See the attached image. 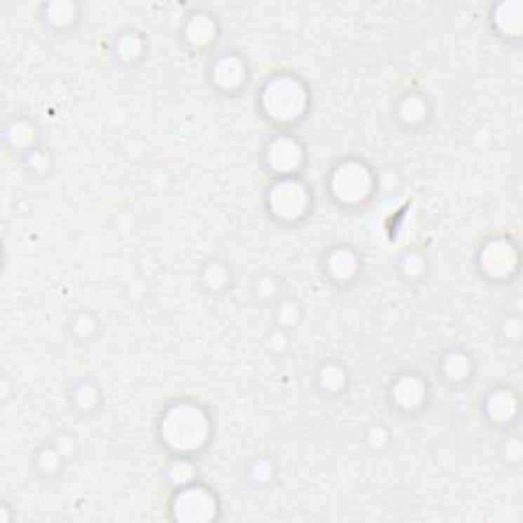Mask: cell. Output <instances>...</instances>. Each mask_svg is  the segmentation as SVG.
Returning a JSON list of instances; mask_svg holds the SVG:
<instances>
[{
	"label": "cell",
	"mask_w": 523,
	"mask_h": 523,
	"mask_svg": "<svg viewBox=\"0 0 523 523\" xmlns=\"http://www.w3.org/2000/svg\"><path fill=\"white\" fill-rule=\"evenodd\" d=\"M161 439L178 450V452H192L199 450L206 442L208 435V421L205 413L190 405V403H178L164 413V419L159 423Z\"/></svg>",
	"instance_id": "6da1fadb"
},
{
	"label": "cell",
	"mask_w": 523,
	"mask_h": 523,
	"mask_svg": "<svg viewBox=\"0 0 523 523\" xmlns=\"http://www.w3.org/2000/svg\"><path fill=\"white\" fill-rule=\"evenodd\" d=\"M305 91L300 82L291 76L274 78L262 94L266 113L276 121H293L305 109Z\"/></svg>",
	"instance_id": "7a4b0ae2"
},
{
	"label": "cell",
	"mask_w": 523,
	"mask_h": 523,
	"mask_svg": "<svg viewBox=\"0 0 523 523\" xmlns=\"http://www.w3.org/2000/svg\"><path fill=\"white\" fill-rule=\"evenodd\" d=\"M331 188L336 199L341 203H360L372 188V176L364 164L343 161L331 176Z\"/></svg>",
	"instance_id": "3957f363"
},
{
	"label": "cell",
	"mask_w": 523,
	"mask_h": 523,
	"mask_svg": "<svg viewBox=\"0 0 523 523\" xmlns=\"http://www.w3.org/2000/svg\"><path fill=\"white\" fill-rule=\"evenodd\" d=\"M172 511L183 522H208L215 519L217 501L203 486H183L174 497Z\"/></svg>",
	"instance_id": "277c9868"
},
{
	"label": "cell",
	"mask_w": 523,
	"mask_h": 523,
	"mask_svg": "<svg viewBox=\"0 0 523 523\" xmlns=\"http://www.w3.org/2000/svg\"><path fill=\"white\" fill-rule=\"evenodd\" d=\"M270 208L276 217L296 219L307 208V190L295 180H282L270 192Z\"/></svg>",
	"instance_id": "5b68a950"
},
{
	"label": "cell",
	"mask_w": 523,
	"mask_h": 523,
	"mask_svg": "<svg viewBox=\"0 0 523 523\" xmlns=\"http://www.w3.org/2000/svg\"><path fill=\"white\" fill-rule=\"evenodd\" d=\"M268 161L278 172H291L300 164V145L291 137H278L270 143Z\"/></svg>",
	"instance_id": "8992f818"
},
{
	"label": "cell",
	"mask_w": 523,
	"mask_h": 523,
	"mask_svg": "<svg viewBox=\"0 0 523 523\" xmlns=\"http://www.w3.org/2000/svg\"><path fill=\"white\" fill-rule=\"evenodd\" d=\"M428 392V387L417 378V376H403L395 383L392 397L399 407L403 409H415Z\"/></svg>",
	"instance_id": "52a82bcc"
},
{
	"label": "cell",
	"mask_w": 523,
	"mask_h": 523,
	"mask_svg": "<svg viewBox=\"0 0 523 523\" xmlns=\"http://www.w3.org/2000/svg\"><path fill=\"white\" fill-rule=\"evenodd\" d=\"M482 266L489 270L491 274H497V276H503V274L509 270V266L515 262V258L511 256V248L509 244L505 241H493L484 248V253H482Z\"/></svg>",
	"instance_id": "ba28073f"
},
{
	"label": "cell",
	"mask_w": 523,
	"mask_h": 523,
	"mask_svg": "<svg viewBox=\"0 0 523 523\" xmlns=\"http://www.w3.org/2000/svg\"><path fill=\"white\" fill-rule=\"evenodd\" d=\"M244 78H246L244 64L237 62L235 58H229L227 55V58H223V60L217 62V66H215V80H217L219 86L231 91L235 86H241Z\"/></svg>",
	"instance_id": "9c48e42d"
},
{
	"label": "cell",
	"mask_w": 523,
	"mask_h": 523,
	"mask_svg": "<svg viewBox=\"0 0 523 523\" xmlns=\"http://www.w3.org/2000/svg\"><path fill=\"white\" fill-rule=\"evenodd\" d=\"M327 268H329V272H331V276L336 280H350L354 276V272H356V268H358V260L354 258V253L350 250L338 248V250H333L329 253Z\"/></svg>",
	"instance_id": "30bf717a"
},
{
	"label": "cell",
	"mask_w": 523,
	"mask_h": 523,
	"mask_svg": "<svg viewBox=\"0 0 523 523\" xmlns=\"http://www.w3.org/2000/svg\"><path fill=\"white\" fill-rule=\"evenodd\" d=\"M6 139L13 147L19 150H33L35 147V127L33 123L25 121V119H15L8 127H6Z\"/></svg>",
	"instance_id": "8fae6325"
},
{
	"label": "cell",
	"mask_w": 523,
	"mask_h": 523,
	"mask_svg": "<svg viewBox=\"0 0 523 523\" xmlns=\"http://www.w3.org/2000/svg\"><path fill=\"white\" fill-rule=\"evenodd\" d=\"M444 374L448 380H464L470 372V362L464 354L452 352L444 358Z\"/></svg>",
	"instance_id": "7c38bea8"
},
{
	"label": "cell",
	"mask_w": 523,
	"mask_h": 523,
	"mask_svg": "<svg viewBox=\"0 0 523 523\" xmlns=\"http://www.w3.org/2000/svg\"><path fill=\"white\" fill-rule=\"evenodd\" d=\"M486 411L493 419L497 421H505L513 411H515V403H511V397L507 395V390H497L493 397H489V405Z\"/></svg>",
	"instance_id": "4fadbf2b"
},
{
	"label": "cell",
	"mask_w": 523,
	"mask_h": 523,
	"mask_svg": "<svg viewBox=\"0 0 523 523\" xmlns=\"http://www.w3.org/2000/svg\"><path fill=\"white\" fill-rule=\"evenodd\" d=\"M425 113H428L425 102L421 100V96H415V94L405 96V100L401 102V109H399V114H401L409 125H413V123H421V121L425 119Z\"/></svg>",
	"instance_id": "5bb4252c"
},
{
	"label": "cell",
	"mask_w": 523,
	"mask_h": 523,
	"mask_svg": "<svg viewBox=\"0 0 523 523\" xmlns=\"http://www.w3.org/2000/svg\"><path fill=\"white\" fill-rule=\"evenodd\" d=\"M188 37L192 39L194 46H205V44H208L215 37V29H213L211 19H206V17L192 19V23L188 27Z\"/></svg>",
	"instance_id": "9a60e30c"
},
{
	"label": "cell",
	"mask_w": 523,
	"mask_h": 523,
	"mask_svg": "<svg viewBox=\"0 0 523 523\" xmlns=\"http://www.w3.org/2000/svg\"><path fill=\"white\" fill-rule=\"evenodd\" d=\"M319 383L321 387L329 392H336L345 385V372L341 370L340 366L336 364H325L319 372Z\"/></svg>",
	"instance_id": "2e32d148"
},
{
	"label": "cell",
	"mask_w": 523,
	"mask_h": 523,
	"mask_svg": "<svg viewBox=\"0 0 523 523\" xmlns=\"http://www.w3.org/2000/svg\"><path fill=\"white\" fill-rule=\"evenodd\" d=\"M62 460L64 456L58 452V448H44L39 454H37V468L41 475H55L62 466Z\"/></svg>",
	"instance_id": "e0dca14e"
},
{
	"label": "cell",
	"mask_w": 523,
	"mask_h": 523,
	"mask_svg": "<svg viewBox=\"0 0 523 523\" xmlns=\"http://www.w3.org/2000/svg\"><path fill=\"white\" fill-rule=\"evenodd\" d=\"M203 278H205V282L208 284V289L217 291V289H221V286L227 282V270H225V266H223V264H219V262H211V264L206 266Z\"/></svg>",
	"instance_id": "ac0fdd59"
},
{
	"label": "cell",
	"mask_w": 523,
	"mask_h": 523,
	"mask_svg": "<svg viewBox=\"0 0 523 523\" xmlns=\"http://www.w3.org/2000/svg\"><path fill=\"white\" fill-rule=\"evenodd\" d=\"M300 317V309L298 305L293 303V300H286L278 307V313H276V321L280 327H293L296 321Z\"/></svg>",
	"instance_id": "d6986e66"
},
{
	"label": "cell",
	"mask_w": 523,
	"mask_h": 523,
	"mask_svg": "<svg viewBox=\"0 0 523 523\" xmlns=\"http://www.w3.org/2000/svg\"><path fill=\"white\" fill-rule=\"evenodd\" d=\"M194 475V470H192V464L188 462V460H176L172 466H170V470H168V477L172 478V482L174 484H180L184 486L186 484V480H190V477Z\"/></svg>",
	"instance_id": "ffe728a7"
},
{
	"label": "cell",
	"mask_w": 523,
	"mask_h": 523,
	"mask_svg": "<svg viewBox=\"0 0 523 523\" xmlns=\"http://www.w3.org/2000/svg\"><path fill=\"white\" fill-rule=\"evenodd\" d=\"M72 4H64V2H60V4H51L49 6V21L53 25H68L72 21Z\"/></svg>",
	"instance_id": "44dd1931"
},
{
	"label": "cell",
	"mask_w": 523,
	"mask_h": 523,
	"mask_svg": "<svg viewBox=\"0 0 523 523\" xmlns=\"http://www.w3.org/2000/svg\"><path fill=\"white\" fill-rule=\"evenodd\" d=\"M76 401H78V407L80 409H91L92 405L96 403L98 395H96V388H92L91 385H80L74 392Z\"/></svg>",
	"instance_id": "7402d4cb"
},
{
	"label": "cell",
	"mask_w": 523,
	"mask_h": 523,
	"mask_svg": "<svg viewBox=\"0 0 523 523\" xmlns=\"http://www.w3.org/2000/svg\"><path fill=\"white\" fill-rule=\"evenodd\" d=\"M47 164H49V161H47L46 154H44L41 150L33 147V150H29V152H27V168H31L33 172L46 170Z\"/></svg>",
	"instance_id": "603a6c76"
},
{
	"label": "cell",
	"mask_w": 523,
	"mask_h": 523,
	"mask_svg": "<svg viewBox=\"0 0 523 523\" xmlns=\"http://www.w3.org/2000/svg\"><path fill=\"white\" fill-rule=\"evenodd\" d=\"M55 448H58V452H60V454L64 456V460H66V458H72V456L76 454V442H74V437L68 435V433H62V435L58 437Z\"/></svg>",
	"instance_id": "cb8c5ba5"
},
{
	"label": "cell",
	"mask_w": 523,
	"mask_h": 523,
	"mask_svg": "<svg viewBox=\"0 0 523 523\" xmlns=\"http://www.w3.org/2000/svg\"><path fill=\"white\" fill-rule=\"evenodd\" d=\"M127 41H129L127 46H123V44L119 46V53H123L127 60H133V55L139 51V46L135 44V37H133V39H131V37H127Z\"/></svg>",
	"instance_id": "d4e9b609"
},
{
	"label": "cell",
	"mask_w": 523,
	"mask_h": 523,
	"mask_svg": "<svg viewBox=\"0 0 523 523\" xmlns=\"http://www.w3.org/2000/svg\"><path fill=\"white\" fill-rule=\"evenodd\" d=\"M286 336H284V331H282V327L278 329V331H274L272 338H270V343H272L274 350H282V347H286Z\"/></svg>",
	"instance_id": "484cf974"
}]
</instances>
